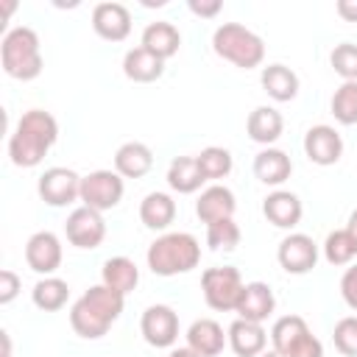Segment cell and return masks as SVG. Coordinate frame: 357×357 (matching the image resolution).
<instances>
[{
	"mask_svg": "<svg viewBox=\"0 0 357 357\" xmlns=\"http://www.w3.org/2000/svg\"><path fill=\"white\" fill-rule=\"evenodd\" d=\"M67 296H70V287H67V282L59 279V276H45V279H39V282L33 284V290H31V298H33V304H36L42 312H56V310H61V307L67 304Z\"/></svg>",
	"mask_w": 357,
	"mask_h": 357,
	"instance_id": "f1b7e54d",
	"label": "cell"
},
{
	"mask_svg": "<svg viewBox=\"0 0 357 357\" xmlns=\"http://www.w3.org/2000/svg\"><path fill=\"white\" fill-rule=\"evenodd\" d=\"M25 262L42 276H53L61 265V240L53 231H36L25 243Z\"/></svg>",
	"mask_w": 357,
	"mask_h": 357,
	"instance_id": "7c38bea8",
	"label": "cell"
},
{
	"mask_svg": "<svg viewBox=\"0 0 357 357\" xmlns=\"http://www.w3.org/2000/svg\"><path fill=\"white\" fill-rule=\"evenodd\" d=\"M340 296H343V301L357 312V265L346 268V273L340 276Z\"/></svg>",
	"mask_w": 357,
	"mask_h": 357,
	"instance_id": "f35d334b",
	"label": "cell"
},
{
	"mask_svg": "<svg viewBox=\"0 0 357 357\" xmlns=\"http://www.w3.org/2000/svg\"><path fill=\"white\" fill-rule=\"evenodd\" d=\"M282 128H284V117L273 106H257L245 120L248 137L259 145H273L282 137Z\"/></svg>",
	"mask_w": 357,
	"mask_h": 357,
	"instance_id": "603a6c76",
	"label": "cell"
},
{
	"mask_svg": "<svg viewBox=\"0 0 357 357\" xmlns=\"http://www.w3.org/2000/svg\"><path fill=\"white\" fill-rule=\"evenodd\" d=\"M332 114L340 126L357 123V81H343L332 95Z\"/></svg>",
	"mask_w": 357,
	"mask_h": 357,
	"instance_id": "1f68e13d",
	"label": "cell"
},
{
	"mask_svg": "<svg viewBox=\"0 0 357 357\" xmlns=\"http://www.w3.org/2000/svg\"><path fill=\"white\" fill-rule=\"evenodd\" d=\"M176 218V201L167 195V192H148L139 204V220L153 229V231H162L173 223Z\"/></svg>",
	"mask_w": 357,
	"mask_h": 357,
	"instance_id": "4316f807",
	"label": "cell"
},
{
	"mask_svg": "<svg viewBox=\"0 0 357 357\" xmlns=\"http://www.w3.org/2000/svg\"><path fill=\"white\" fill-rule=\"evenodd\" d=\"M262 89L268 92V98H273L276 103H287L298 95V75L284 67V64H268L262 67Z\"/></svg>",
	"mask_w": 357,
	"mask_h": 357,
	"instance_id": "cb8c5ba5",
	"label": "cell"
},
{
	"mask_svg": "<svg viewBox=\"0 0 357 357\" xmlns=\"http://www.w3.org/2000/svg\"><path fill=\"white\" fill-rule=\"evenodd\" d=\"M0 343H3V357H14V351H11V337H8V332H0Z\"/></svg>",
	"mask_w": 357,
	"mask_h": 357,
	"instance_id": "7bdbcfd3",
	"label": "cell"
},
{
	"mask_svg": "<svg viewBox=\"0 0 357 357\" xmlns=\"http://www.w3.org/2000/svg\"><path fill=\"white\" fill-rule=\"evenodd\" d=\"M123 192H126V184L117 170H92L89 176L81 178V201L95 212L114 209Z\"/></svg>",
	"mask_w": 357,
	"mask_h": 357,
	"instance_id": "52a82bcc",
	"label": "cell"
},
{
	"mask_svg": "<svg viewBox=\"0 0 357 357\" xmlns=\"http://www.w3.org/2000/svg\"><path fill=\"white\" fill-rule=\"evenodd\" d=\"M139 332L148 346L167 349L178 340V315L167 304H151L139 318Z\"/></svg>",
	"mask_w": 357,
	"mask_h": 357,
	"instance_id": "9c48e42d",
	"label": "cell"
},
{
	"mask_svg": "<svg viewBox=\"0 0 357 357\" xmlns=\"http://www.w3.org/2000/svg\"><path fill=\"white\" fill-rule=\"evenodd\" d=\"M310 332L307 321L301 315H282L273 326H271V343L279 354H287L304 335Z\"/></svg>",
	"mask_w": 357,
	"mask_h": 357,
	"instance_id": "f546056e",
	"label": "cell"
},
{
	"mask_svg": "<svg viewBox=\"0 0 357 357\" xmlns=\"http://www.w3.org/2000/svg\"><path fill=\"white\" fill-rule=\"evenodd\" d=\"M220 8H223L220 0H190V11L195 17H215Z\"/></svg>",
	"mask_w": 357,
	"mask_h": 357,
	"instance_id": "ab89813d",
	"label": "cell"
},
{
	"mask_svg": "<svg viewBox=\"0 0 357 357\" xmlns=\"http://www.w3.org/2000/svg\"><path fill=\"white\" fill-rule=\"evenodd\" d=\"M145 259L156 276L190 273L201 262V243L187 231H167L148 245Z\"/></svg>",
	"mask_w": 357,
	"mask_h": 357,
	"instance_id": "3957f363",
	"label": "cell"
},
{
	"mask_svg": "<svg viewBox=\"0 0 357 357\" xmlns=\"http://www.w3.org/2000/svg\"><path fill=\"white\" fill-rule=\"evenodd\" d=\"M170 357H201V354H198V351H192L190 346H184V349H173V351H170Z\"/></svg>",
	"mask_w": 357,
	"mask_h": 357,
	"instance_id": "ee69618b",
	"label": "cell"
},
{
	"mask_svg": "<svg viewBox=\"0 0 357 357\" xmlns=\"http://www.w3.org/2000/svg\"><path fill=\"white\" fill-rule=\"evenodd\" d=\"M329 64L343 81H357V45H351V42L335 45V50L329 56Z\"/></svg>",
	"mask_w": 357,
	"mask_h": 357,
	"instance_id": "e575fe53",
	"label": "cell"
},
{
	"mask_svg": "<svg viewBox=\"0 0 357 357\" xmlns=\"http://www.w3.org/2000/svg\"><path fill=\"white\" fill-rule=\"evenodd\" d=\"M204 173L198 167V159L195 156H176L167 167V184L170 190H176L178 195H190L195 190H201L204 184Z\"/></svg>",
	"mask_w": 357,
	"mask_h": 357,
	"instance_id": "484cf974",
	"label": "cell"
},
{
	"mask_svg": "<svg viewBox=\"0 0 357 357\" xmlns=\"http://www.w3.org/2000/svg\"><path fill=\"white\" fill-rule=\"evenodd\" d=\"M262 215L276 229H293V226H298V220L304 215V206H301V201H298L296 192H290V190H273L262 201Z\"/></svg>",
	"mask_w": 357,
	"mask_h": 357,
	"instance_id": "9a60e30c",
	"label": "cell"
},
{
	"mask_svg": "<svg viewBox=\"0 0 357 357\" xmlns=\"http://www.w3.org/2000/svg\"><path fill=\"white\" fill-rule=\"evenodd\" d=\"M123 73H126L128 81L151 84V81L162 78V73H165V61L139 45V47H131V50L126 53V59H123Z\"/></svg>",
	"mask_w": 357,
	"mask_h": 357,
	"instance_id": "7402d4cb",
	"label": "cell"
},
{
	"mask_svg": "<svg viewBox=\"0 0 357 357\" xmlns=\"http://www.w3.org/2000/svg\"><path fill=\"white\" fill-rule=\"evenodd\" d=\"M284 357H324V346L312 332H307Z\"/></svg>",
	"mask_w": 357,
	"mask_h": 357,
	"instance_id": "74e56055",
	"label": "cell"
},
{
	"mask_svg": "<svg viewBox=\"0 0 357 357\" xmlns=\"http://www.w3.org/2000/svg\"><path fill=\"white\" fill-rule=\"evenodd\" d=\"M64 231H67V240L75 245V248H98L106 237V223H103V215L89 209V206H78L70 212L67 223H64Z\"/></svg>",
	"mask_w": 357,
	"mask_h": 357,
	"instance_id": "8fae6325",
	"label": "cell"
},
{
	"mask_svg": "<svg viewBox=\"0 0 357 357\" xmlns=\"http://www.w3.org/2000/svg\"><path fill=\"white\" fill-rule=\"evenodd\" d=\"M243 276L237 268L223 265V268H206L201 273V290H204V301L218 310V312H229L237 310V301L243 296Z\"/></svg>",
	"mask_w": 357,
	"mask_h": 357,
	"instance_id": "8992f818",
	"label": "cell"
},
{
	"mask_svg": "<svg viewBox=\"0 0 357 357\" xmlns=\"http://www.w3.org/2000/svg\"><path fill=\"white\" fill-rule=\"evenodd\" d=\"M153 167V151L145 142H123L114 153V170L123 178H142Z\"/></svg>",
	"mask_w": 357,
	"mask_h": 357,
	"instance_id": "ffe728a7",
	"label": "cell"
},
{
	"mask_svg": "<svg viewBox=\"0 0 357 357\" xmlns=\"http://www.w3.org/2000/svg\"><path fill=\"white\" fill-rule=\"evenodd\" d=\"M226 337H229V346L237 357H259L268 349V332L262 329V324H254L245 318L231 321Z\"/></svg>",
	"mask_w": 357,
	"mask_h": 357,
	"instance_id": "e0dca14e",
	"label": "cell"
},
{
	"mask_svg": "<svg viewBox=\"0 0 357 357\" xmlns=\"http://www.w3.org/2000/svg\"><path fill=\"white\" fill-rule=\"evenodd\" d=\"M273 307H276V298H273V290H271L265 282H245L243 296H240L234 312H237V318L262 324V321L271 318Z\"/></svg>",
	"mask_w": 357,
	"mask_h": 357,
	"instance_id": "2e32d148",
	"label": "cell"
},
{
	"mask_svg": "<svg viewBox=\"0 0 357 357\" xmlns=\"http://www.w3.org/2000/svg\"><path fill=\"white\" fill-rule=\"evenodd\" d=\"M206 245L212 251H234L240 245V226L234 223V218L209 223L206 226Z\"/></svg>",
	"mask_w": 357,
	"mask_h": 357,
	"instance_id": "d6a6232c",
	"label": "cell"
},
{
	"mask_svg": "<svg viewBox=\"0 0 357 357\" xmlns=\"http://www.w3.org/2000/svg\"><path fill=\"white\" fill-rule=\"evenodd\" d=\"M259 357H284V354H279V351H276V349H265V351H262V354H259Z\"/></svg>",
	"mask_w": 357,
	"mask_h": 357,
	"instance_id": "f6af8a7d",
	"label": "cell"
},
{
	"mask_svg": "<svg viewBox=\"0 0 357 357\" xmlns=\"http://www.w3.org/2000/svg\"><path fill=\"white\" fill-rule=\"evenodd\" d=\"M332 340H335V349L346 357H357V315H346L335 324V332H332Z\"/></svg>",
	"mask_w": 357,
	"mask_h": 357,
	"instance_id": "d590c367",
	"label": "cell"
},
{
	"mask_svg": "<svg viewBox=\"0 0 357 357\" xmlns=\"http://www.w3.org/2000/svg\"><path fill=\"white\" fill-rule=\"evenodd\" d=\"M0 61L3 70L17 81H33L42 73V50L39 36L33 28L17 25L3 36L0 45Z\"/></svg>",
	"mask_w": 357,
	"mask_h": 357,
	"instance_id": "5b68a950",
	"label": "cell"
},
{
	"mask_svg": "<svg viewBox=\"0 0 357 357\" xmlns=\"http://www.w3.org/2000/svg\"><path fill=\"white\" fill-rule=\"evenodd\" d=\"M20 287H22L20 276H17L14 271L3 268V271H0V304H11V301L20 296Z\"/></svg>",
	"mask_w": 357,
	"mask_h": 357,
	"instance_id": "8d00e7d4",
	"label": "cell"
},
{
	"mask_svg": "<svg viewBox=\"0 0 357 357\" xmlns=\"http://www.w3.org/2000/svg\"><path fill=\"white\" fill-rule=\"evenodd\" d=\"M178 45H181V33L173 22H151L145 31H142V47L151 50L153 56H159L162 61H167L170 56L178 53Z\"/></svg>",
	"mask_w": 357,
	"mask_h": 357,
	"instance_id": "d4e9b609",
	"label": "cell"
},
{
	"mask_svg": "<svg viewBox=\"0 0 357 357\" xmlns=\"http://www.w3.org/2000/svg\"><path fill=\"white\" fill-rule=\"evenodd\" d=\"M226 343H229V337H226L223 326L212 318H198L187 329V346L192 351H198L201 357H218Z\"/></svg>",
	"mask_w": 357,
	"mask_h": 357,
	"instance_id": "d6986e66",
	"label": "cell"
},
{
	"mask_svg": "<svg viewBox=\"0 0 357 357\" xmlns=\"http://www.w3.org/2000/svg\"><path fill=\"white\" fill-rule=\"evenodd\" d=\"M123 304H126V296L106 287L103 282L89 287L70 310V326L78 337H86V340H98L109 332V326L120 318L123 312Z\"/></svg>",
	"mask_w": 357,
	"mask_h": 357,
	"instance_id": "7a4b0ae2",
	"label": "cell"
},
{
	"mask_svg": "<svg viewBox=\"0 0 357 357\" xmlns=\"http://www.w3.org/2000/svg\"><path fill=\"white\" fill-rule=\"evenodd\" d=\"M304 153H307V159L312 165L329 167L343 156V139L332 126H324V123L312 126L304 134Z\"/></svg>",
	"mask_w": 357,
	"mask_h": 357,
	"instance_id": "4fadbf2b",
	"label": "cell"
},
{
	"mask_svg": "<svg viewBox=\"0 0 357 357\" xmlns=\"http://www.w3.org/2000/svg\"><path fill=\"white\" fill-rule=\"evenodd\" d=\"M92 28L106 42H123L131 33V14L123 3H98L92 8Z\"/></svg>",
	"mask_w": 357,
	"mask_h": 357,
	"instance_id": "5bb4252c",
	"label": "cell"
},
{
	"mask_svg": "<svg viewBox=\"0 0 357 357\" xmlns=\"http://www.w3.org/2000/svg\"><path fill=\"white\" fill-rule=\"evenodd\" d=\"M346 234L351 237V243H354V248H357V209L349 215V223H346Z\"/></svg>",
	"mask_w": 357,
	"mask_h": 357,
	"instance_id": "b9f144b4",
	"label": "cell"
},
{
	"mask_svg": "<svg viewBox=\"0 0 357 357\" xmlns=\"http://www.w3.org/2000/svg\"><path fill=\"white\" fill-rule=\"evenodd\" d=\"M81 178L84 176H78L70 167H47L36 184L39 198L47 206H67L75 198H81Z\"/></svg>",
	"mask_w": 357,
	"mask_h": 357,
	"instance_id": "ba28073f",
	"label": "cell"
},
{
	"mask_svg": "<svg viewBox=\"0 0 357 357\" xmlns=\"http://www.w3.org/2000/svg\"><path fill=\"white\" fill-rule=\"evenodd\" d=\"M335 11H337L340 20H346V22H357V0H337Z\"/></svg>",
	"mask_w": 357,
	"mask_h": 357,
	"instance_id": "60d3db41",
	"label": "cell"
},
{
	"mask_svg": "<svg viewBox=\"0 0 357 357\" xmlns=\"http://www.w3.org/2000/svg\"><path fill=\"white\" fill-rule=\"evenodd\" d=\"M59 139V123L45 109H31L20 117L8 137V156L17 167H36Z\"/></svg>",
	"mask_w": 357,
	"mask_h": 357,
	"instance_id": "6da1fadb",
	"label": "cell"
},
{
	"mask_svg": "<svg viewBox=\"0 0 357 357\" xmlns=\"http://www.w3.org/2000/svg\"><path fill=\"white\" fill-rule=\"evenodd\" d=\"M324 257L329 265H349L354 257H357V248L351 243V237L346 234V229H337V231H329L326 240H324Z\"/></svg>",
	"mask_w": 357,
	"mask_h": 357,
	"instance_id": "836d02e7",
	"label": "cell"
},
{
	"mask_svg": "<svg viewBox=\"0 0 357 357\" xmlns=\"http://www.w3.org/2000/svg\"><path fill=\"white\" fill-rule=\"evenodd\" d=\"M234 209H237V201H234V192L223 184H212L206 187L198 201H195V215L209 226L215 220H226V218H234Z\"/></svg>",
	"mask_w": 357,
	"mask_h": 357,
	"instance_id": "ac0fdd59",
	"label": "cell"
},
{
	"mask_svg": "<svg viewBox=\"0 0 357 357\" xmlns=\"http://www.w3.org/2000/svg\"><path fill=\"white\" fill-rule=\"evenodd\" d=\"M198 167H201V173H204V178L206 181H218V178H226L229 173H231V153L226 151V148H218V145H209V148H204L198 156Z\"/></svg>",
	"mask_w": 357,
	"mask_h": 357,
	"instance_id": "4dcf8cb0",
	"label": "cell"
},
{
	"mask_svg": "<svg viewBox=\"0 0 357 357\" xmlns=\"http://www.w3.org/2000/svg\"><path fill=\"white\" fill-rule=\"evenodd\" d=\"M276 259L279 265L287 271V273H310L318 262V245L310 234H301V231H293L287 234L282 243H279V251H276Z\"/></svg>",
	"mask_w": 357,
	"mask_h": 357,
	"instance_id": "30bf717a",
	"label": "cell"
},
{
	"mask_svg": "<svg viewBox=\"0 0 357 357\" xmlns=\"http://www.w3.org/2000/svg\"><path fill=\"white\" fill-rule=\"evenodd\" d=\"M212 50L223 61H229V64H234L240 70H254L265 59L262 36H257L251 28H245L240 22H223L212 33Z\"/></svg>",
	"mask_w": 357,
	"mask_h": 357,
	"instance_id": "277c9868",
	"label": "cell"
},
{
	"mask_svg": "<svg viewBox=\"0 0 357 357\" xmlns=\"http://www.w3.org/2000/svg\"><path fill=\"white\" fill-rule=\"evenodd\" d=\"M100 282L123 296H128L137 282H139V268L134 265V259L128 257H112L103 262V271H100Z\"/></svg>",
	"mask_w": 357,
	"mask_h": 357,
	"instance_id": "83f0119b",
	"label": "cell"
},
{
	"mask_svg": "<svg viewBox=\"0 0 357 357\" xmlns=\"http://www.w3.org/2000/svg\"><path fill=\"white\" fill-rule=\"evenodd\" d=\"M290 173H293V162H290V156H287L284 151H279V148H265V151H259V153L254 156V176H257L262 184H268V187L284 184V181L290 178Z\"/></svg>",
	"mask_w": 357,
	"mask_h": 357,
	"instance_id": "44dd1931",
	"label": "cell"
}]
</instances>
